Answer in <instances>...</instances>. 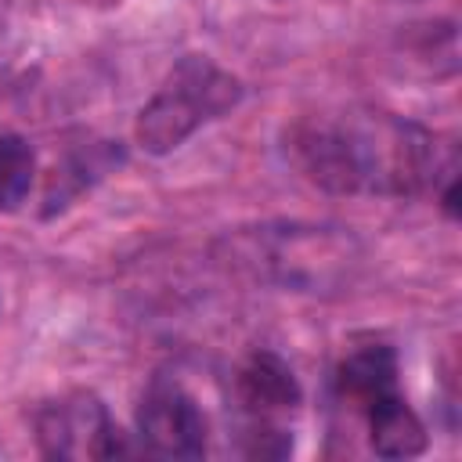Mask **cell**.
Wrapping results in <instances>:
<instances>
[{
    "mask_svg": "<svg viewBox=\"0 0 462 462\" xmlns=\"http://www.w3.org/2000/svg\"><path fill=\"white\" fill-rule=\"evenodd\" d=\"M289 159L336 195H422L458 177L451 148L390 112L307 116L289 130Z\"/></svg>",
    "mask_w": 462,
    "mask_h": 462,
    "instance_id": "1",
    "label": "cell"
},
{
    "mask_svg": "<svg viewBox=\"0 0 462 462\" xmlns=\"http://www.w3.org/2000/svg\"><path fill=\"white\" fill-rule=\"evenodd\" d=\"M231 260L260 282L296 292H328L354 278L361 245L343 227L263 224L227 238Z\"/></svg>",
    "mask_w": 462,
    "mask_h": 462,
    "instance_id": "2",
    "label": "cell"
},
{
    "mask_svg": "<svg viewBox=\"0 0 462 462\" xmlns=\"http://www.w3.org/2000/svg\"><path fill=\"white\" fill-rule=\"evenodd\" d=\"M242 101V83L206 54H184L152 101L137 116V144L148 155H166L184 144L202 123L220 119Z\"/></svg>",
    "mask_w": 462,
    "mask_h": 462,
    "instance_id": "3",
    "label": "cell"
},
{
    "mask_svg": "<svg viewBox=\"0 0 462 462\" xmlns=\"http://www.w3.org/2000/svg\"><path fill=\"white\" fill-rule=\"evenodd\" d=\"M32 426H36V444L47 458L90 462V458H116L130 451L105 401L90 390H72L43 401Z\"/></svg>",
    "mask_w": 462,
    "mask_h": 462,
    "instance_id": "4",
    "label": "cell"
},
{
    "mask_svg": "<svg viewBox=\"0 0 462 462\" xmlns=\"http://www.w3.org/2000/svg\"><path fill=\"white\" fill-rule=\"evenodd\" d=\"M137 433L141 444L152 455L162 458H199L206 455V415L199 408V401L177 383V379H152L141 408H137Z\"/></svg>",
    "mask_w": 462,
    "mask_h": 462,
    "instance_id": "5",
    "label": "cell"
},
{
    "mask_svg": "<svg viewBox=\"0 0 462 462\" xmlns=\"http://www.w3.org/2000/svg\"><path fill=\"white\" fill-rule=\"evenodd\" d=\"M235 393L253 422H274V415L292 411L303 397L292 368L274 350H256L245 357L235 375Z\"/></svg>",
    "mask_w": 462,
    "mask_h": 462,
    "instance_id": "6",
    "label": "cell"
},
{
    "mask_svg": "<svg viewBox=\"0 0 462 462\" xmlns=\"http://www.w3.org/2000/svg\"><path fill=\"white\" fill-rule=\"evenodd\" d=\"M336 393H339V401H346L361 415L372 404L397 393V354H393V346L375 343V339L354 346L336 368Z\"/></svg>",
    "mask_w": 462,
    "mask_h": 462,
    "instance_id": "7",
    "label": "cell"
},
{
    "mask_svg": "<svg viewBox=\"0 0 462 462\" xmlns=\"http://www.w3.org/2000/svg\"><path fill=\"white\" fill-rule=\"evenodd\" d=\"M365 422H368V444L383 458H411V455L426 451V426L408 408L401 390L390 393L386 401L372 404L365 411Z\"/></svg>",
    "mask_w": 462,
    "mask_h": 462,
    "instance_id": "8",
    "label": "cell"
},
{
    "mask_svg": "<svg viewBox=\"0 0 462 462\" xmlns=\"http://www.w3.org/2000/svg\"><path fill=\"white\" fill-rule=\"evenodd\" d=\"M36 155L25 137L0 130V209H18L32 188Z\"/></svg>",
    "mask_w": 462,
    "mask_h": 462,
    "instance_id": "9",
    "label": "cell"
},
{
    "mask_svg": "<svg viewBox=\"0 0 462 462\" xmlns=\"http://www.w3.org/2000/svg\"><path fill=\"white\" fill-rule=\"evenodd\" d=\"M83 4H97V7H112V4H119V0H83Z\"/></svg>",
    "mask_w": 462,
    "mask_h": 462,
    "instance_id": "10",
    "label": "cell"
}]
</instances>
